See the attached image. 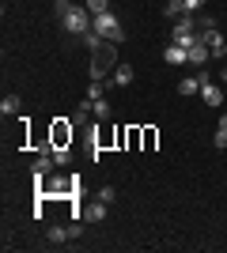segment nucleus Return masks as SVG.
I'll use <instances>...</instances> for the list:
<instances>
[{"mask_svg": "<svg viewBox=\"0 0 227 253\" xmlns=\"http://www.w3.org/2000/svg\"><path fill=\"white\" fill-rule=\"evenodd\" d=\"M118 45L114 42H102L98 49H91V80H106V76H114V68H118Z\"/></svg>", "mask_w": 227, "mask_h": 253, "instance_id": "nucleus-1", "label": "nucleus"}, {"mask_svg": "<svg viewBox=\"0 0 227 253\" xmlns=\"http://www.w3.org/2000/svg\"><path fill=\"white\" fill-rule=\"evenodd\" d=\"M91 23H95V15H91L87 8H80V4H72V8L61 15V27H65L72 38H84V34L91 31Z\"/></svg>", "mask_w": 227, "mask_h": 253, "instance_id": "nucleus-2", "label": "nucleus"}, {"mask_svg": "<svg viewBox=\"0 0 227 253\" xmlns=\"http://www.w3.org/2000/svg\"><path fill=\"white\" fill-rule=\"evenodd\" d=\"M91 31L102 34V42H125V31H121V19L114 15V11H102V15H95V23H91Z\"/></svg>", "mask_w": 227, "mask_h": 253, "instance_id": "nucleus-3", "label": "nucleus"}, {"mask_svg": "<svg viewBox=\"0 0 227 253\" xmlns=\"http://www.w3.org/2000/svg\"><path fill=\"white\" fill-rule=\"evenodd\" d=\"M72 125H68L65 117H53V125H49V140H53V148H72Z\"/></svg>", "mask_w": 227, "mask_h": 253, "instance_id": "nucleus-4", "label": "nucleus"}, {"mask_svg": "<svg viewBox=\"0 0 227 253\" xmlns=\"http://www.w3.org/2000/svg\"><path fill=\"white\" fill-rule=\"evenodd\" d=\"M133 80H136V68H133V64H125V61H121L118 68H114V76H110V80H106V87H129Z\"/></svg>", "mask_w": 227, "mask_h": 253, "instance_id": "nucleus-5", "label": "nucleus"}, {"mask_svg": "<svg viewBox=\"0 0 227 253\" xmlns=\"http://www.w3.org/2000/svg\"><path fill=\"white\" fill-rule=\"evenodd\" d=\"M163 61L167 64H174V68H182V64H189V49H182V45H167V49H163Z\"/></svg>", "mask_w": 227, "mask_h": 253, "instance_id": "nucleus-6", "label": "nucleus"}, {"mask_svg": "<svg viewBox=\"0 0 227 253\" xmlns=\"http://www.w3.org/2000/svg\"><path fill=\"white\" fill-rule=\"evenodd\" d=\"M106 215H110V204H102V201H91V204L84 208V219H87V223H102Z\"/></svg>", "mask_w": 227, "mask_h": 253, "instance_id": "nucleus-7", "label": "nucleus"}, {"mask_svg": "<svg viewBox=\"0 0 227 253\" xmlns=\"http://www.w3.org/2000/svg\"><path fill=\"white\" fill-rule=\"evenodd\" d=\"M201 98H205V106H212V110H220V102H224V91H220V87H216V80L201 87Z\"/></svg>", "mask_w": 227, "mask_h": 253, "instance_id": "nucleus-8", "label": "nucleus"}, {"mask_svg": "<svg viewBox=\"0 0 227 253\" xmlns=\"http://www.w3.org/2000/svg\"><path fill=\"white\" fill-rule=\"evenodd\" d=\"M68 238H72V231H68V227H61V223H53V227L45 231V242H49V246H65Z\"/></svg>", "mask_w": 227, "mask_h": 253, "instance_id": "nucleus-9", "label": "nucleus"}, {"mask_svg": "<svg viewBox=\"0 0 227 253\" xmlns=\"http://www.w3.org/2000/svg\"><path fill=\"white\" fill-rule=\"evenodd\" d=\"M208 61H212V53H208V45H201V42H197L193 49H189V64H193V68H205Z\"/></svg>", "mask_w": 227, "mask_h": 253, "instance_id": "nucleus-10", "label": "nucleus"}, {"mask_svg": "<svg viewBox=\"0 0 227 253\" xmlns=\"http://www.w3.org/2000/svg\"><path fill=\"white\" fill-rule=\"evenodd\" d=\"M19 106H23L19 95H4V98H0V114H4V117H15V114H19Z\"/></svg>", "mask_w": 227, "mask_h": 253, "instance_id": "nucleus-11", "label": "nucleus"}, {"mask_svg": "<svg viewBox=\"0 0 227 253\" xmlns=\"http://www.w3.org/2000/svg\"><path fill=\"white\" fill-rule=\"evenodd\" d=\"M178 95H201V80L197 76H185V80H178Z\"/></svg>", "mask_w": 227, "mask_h": 253, "instance_id": "nucleus-12", "label": "nucleus"}, {"mask_svg": "<svg viewBox=\"0 0 227 253\" xmlns=\"http://www.w3.org/2000/svg\"><path fill=\"white\" fill-rule=\"evenodd\" d=\"M91 102H95V121H110V117H114V106L106 102V95H102V98H91Z\"/></svg>", "mask_w": 227, "mask_h": 253, "instance_id": "nucleus-13", "label": "nucleus"}, {"mask_svg": "<svg viewBox=\"0 0 227 253\" xmlns=\"http://www.w3.org/2000/svg\"><path fill=\"white\" fill-rule=\"evenodd\" d=\"M178 15H185V4L182 0H167V4H163V19H178Z\"/></svg>", "mask_w": 227, "mask_h": 253, "instance_id": "nucleus-14", "label": "nucleus"}, {"mask_svg": "<svg viewBox=\"0 0 227 253\" xmlns=\"http://www.w3.org/2000/svg\"><path fill=\"white\" fill-rule=\"evenodd\" d=\"M84 8L91 15H102V11H110V0H84Z\"/></svg>", "mask_w": 227, "mask_h": 253, "instance_id": "nucleus-15", "label": "nucleus"}, {"mask_svg": "<svg viewBox=\"0 0 227 253\" xmlns=\"http://www.w3.org/2000/svg\"><path fill=\"white\" fill-rule=\"evenodd\" d=\"M68 159H72V148H53V163L57 167H68Z\"/></svg>", "mask_w": 227, "mask_h": 253, "instance_id": "nucleus-16", "label": "nucleus"}, {"mask_svg": "<svg viewBox=\"0 0 227 253\" xmlns=\"http://www.w3.org/2000/svg\"><path fill=\"white\" fill-rule=\"evenodd\" d=\"M98 201H102V204H114V201H118V189H114V185H102V189H98Z\"/></svg>", "mask_w": 227, "mask_h": 253, "instance_id": "nucleus-17", "label": "nucleus"}, {"mask_svg": "<svg viewBox=\"0 0 227 253\" xmlns=\"http://www.w3.org/2000/svg\"><path fill=\"white\" fill-rule=\"evenodd\" d=\"M185 4V11H189V15H201V8H205L208 0H182Z\"/></svg>", "mask_w": 227, "mask_h": 253, "instance_id": "nucleus-18", "label": "nucleus"}, {"mask_svg": "<svg viewBox=\"0 0 227 253\" xmlns=\"http://www.w3.org/2000/svg\"><path fill=\"white\" fill-rule=\"evenodd\" d=\"M144 132V148H155V140H159V132H155V128H140Z\"/></svg>", "mask_w": 227, "mask_h": 253, "instance_id": "nucleus-19", "label": "nucleus"}, {"mask_svg": "<svg viewBox=\"0 0 227 253\" xmlns=\"http://www.w3.org/2000/svg\"><path fill=\"white\" fill-rule=\"evenodd\" d=\"M68 8H72V0H53V15H57V19H61Z\"/></svg>", "mask_w": 227, "mask_h": 253, "instance_id": "nucleus-20", "label": "nucleus"}, {"mask_svg": "<svg viewBox=\"0 0 227 253\" xmlns=\"http://www.w3.org/2000/svg\"><path fill=\"white\" fill-rule=\"evenodd\" d=\"M212 140H216V148H220V151H224V148H227V128H224V125H220V128H216V136H212Z\"/></svg>", "mask_w": 227, "mask_h": 253, "instance_id": "nucleus-21", "label": "nucleus"}, {"mask_svg": "<svg viewBox=\"0 0 227 253\" xmlns=\"http://www.w3.org/2000/svg\"><path fill=\"white\" fill-rule=\"evenodd\" d=\"M220 84H227V68H224V72H220Z\"/></svg>", "mask_w": 227, "mask_h": 253, "instance_id": "nucleus-22", "label": "nucleus"}, {"mask_svg": "<svg viewBox=\"0 0 227 253\" xmlns=\"http://www.w3.org/2000/svg\"><path fill=\"white\" fill-rule=\"evenodd\" d=\"M224 57H227V45H224Z\"/></svg>", "mask_w": 227, "mask_h": 253, "instance_id": "nucleus-23", "label": "nucleus"}]
</instances>
